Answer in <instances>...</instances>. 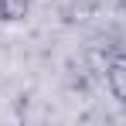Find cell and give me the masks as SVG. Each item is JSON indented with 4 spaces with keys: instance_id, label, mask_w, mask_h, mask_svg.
<instances>
[{
    "instance_id": "2",
    "label": "cell",
    "mask_w": 126,
    "mask_h": 126,
    "mask_svg": "<svg viewBox=\"0 0 126 126\" xmlns=\"http://www.w3.org/2000/svg\"><path fill=\"white\" fill-rule=\"evenodd\" d=\"M31 10V0H0V21L14 24V21H24Z\"/></svg>"
},
{
    "instance_id": "1",
    "label": "cell",
    "mask_w": 126,
    "mask_h": 126,
    "mask_svg": "<svg viewBox=\"0 0 126 126\" xmlns=\"http://www.w3.org/2000/svg\"><path fill=\"white\" fill-rule=\"evenodd\" d=\"M106 85L112 92V99L126 102V55H112L106 65Z\"/></svg>"
}]
</instances>
